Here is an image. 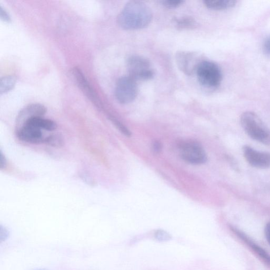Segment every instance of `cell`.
Listing matches in <instances>:
<instances>
[{
    "label": "cell",
    "mask_w": 270,
    "mask_h": 270,
    "mask_svg": "<svg viewBox=\"0 0 270 270\" xmlns=\"http://www.w3.org/2000/svg\"><path fill=\"white\" fill-rule=\"evenodd\" d=\"M0 17L2 20L6 22H11V18L10 15L6 11L5 9L1 6H0Z\"/></svg>",
    "instance_id": "21"
},
{
    "label": "cell",
    "mask_w": 270,
    "mask_h": 270,
    "mask_svg": "<svg viewBox=\"0 0 270 270\" xmlns=\"http://www.w3.org/2000/svg\"><path fill=\"white\" fill-rule=\"evenodd\" d=\"M0 158H1V165H0V166H1V169H3L6 166L7 161L2 152H1V157Z\"/></svg>",
    "instance_id": "25"
},
{
    "label": "cell",
    "mask_w": 270,
    "mask_h": 270,
    "mask_svg": "<svg viewBox=\"0 0 270 270\" xmlns=\"http://www.w3.org/2000/svg\"><path fill=\"white\" fill-rule=\"evenodd\" d=\"M110 119L113 122L116 127L122 134L127 137H130L131 136L130 131L124 125H122L121 122L112 117H111Z\"/></svg>",
    "instance_id": "18"
},
{
    "label": "cell",
    "mask_w": 270,
    "mask_h": 270,
    "mask_svg": "<svg viewBox=\"0 0 270 270\" xmlns=\"http://www.w3.org/2000/svg\"><path fill=\"white\" fill-rule=\"evenodd\" d=\"M127 69L130 77L135 80H148L154 77L150 61L139 56L130 57L127 61Z\"/></svg>",
    "instance_id": "4"
},
{
    "label": "cell",
    "mask_w": 270,
    "mask_h": 270,
    "mask_svg": "<svg viewBox=\"0 0 270 270\" xmlns=\"http://www.w3.org/2000/svg\"><path fill=\"white\" fill-rule=\"evenodd\" d=\"M204 4L208 7L214 10H225L235 5V0H206Z\"/></svg>",
    "instance_id": "14"
},
{
    "label": "cell",
    "mask_w": 270,
    "mask_h": 270,
    "mask_svg": "<svg viewBox=\"0 0 270 270\" xmlns=\"http://www.w3.org/2000/svg\"><path fill=\"white\" fill-rule=\"evenodd\" d=\"M153 150L155 153H159L161 151L162 146L160 142L158 141H155L153 143Z\"/></svg>",
    "instance_id": "23"
},
{
    "label": "cell",
    "mask_w": 270,
    "mask_h": 270,
    "mask_svg": "<svg viewBox=\"0 0 270 270\" xmlns=\"http://www.w3.org/2000/svg\"><path fill=\"white\" fill-rule=\"evenodd\" d=\"M196 73L200 83L207 88H217L222 81L220 68L211 61L203 60L198 66Z\"/></svg>",
    "instance_id": "3"
},
{
    "label": "cell",
    "mask_w": 270,
    "mask_h": 270,
    "mask_svg": "<svg viewBox=\"0 0 270 270\" xmlns=\"http://www.w3.org/2000/svg\"><path fill=\"white\" fill-rule=\"evenodd\" d=\"M240 123L244 132L252 140L265 145H270V130L256 114L244 112L241 115Z\"/></svg>",
    "instance_id": "2"
},
{
    "label": "cell",
    "mask_w": 270,
    "mask_h": 270,
    "mask_svg": "<svg viewBox=\"0 0 270 270\" xmlns=\"http://www.w3.org/2000/svg\"><path fill=\"white\" fill-rule=\"evenodd\" d=\"M176 59L180 70L188 75L196 73L198 66L203 61L197 53L185 51L177 53Z\"/></svg>",
    "instance_id": "7"
},
{
    "label": "cell",
    "mask_w": 270,
    "mask_h": 270,
    "mask_svg": "<svg viewBox=\"0 0 270 270\" xmlns=\"http://www.w3.org/2000/svg\"><path fill=\"white\" fill-rule=\"evenodd\" d=\"M181 156L188 163L200 165L205 163L207 156L202 146L193 141H187L180 145Z\"/></svg>",
    "instance_id": "6"
},
{
    "label": "cell",
    "mask_w": 270,
    "mask_h": 270,
    "mask_svg": "<svg viewBox=\"0 0 270 270\" xmlns=\"http://www.w3.org/2000/svg\"><path fill=\"white\" fill-rule=\"evenodd\" d=\"M138 88L136 80L130 76L121 77L115 88V96L122 104L132 103L136 98Z\"/></svg>",
    "instance_id": "5"
},
{
    "label": "cell",
    "mask_w": 270,
    "mask_h": 270,
    "mask_svg": "<svg viewBox=\"0 0 270 270\" xmlns=\"http://www.w3.org/2000/svg\"><path fill=\"white\" fill-rule=\"evenodd\" d=\"M16 83V79L13 76H5L0 80V93H6L14 87Z\"/></svg>",
    "instance_id": "15"
},
{
    "label": "cell",
    "mask_w": 270,
    "mask_h": 270,
    "mask_svg": "<svg viewBox=\"0 0 270 270\" xmlns=\"http://www.w3.org/2000/svg\"><path fill=\"white\" fill-rule=\"evenodd\" d=\"M53 148H59L63 146L64 141L63 137L58 134H52L44 138V143Z\"/></svg>",
    "instance_id": "16"
},
{
    "label": "cell",
    "mask_w": 270,
    "mask_h": 270,
    "mask_svg": "<svg viewBox=\"0 0 270 270\" xmlns=\"http://www.w3.org/2000/svg\"></svg>",
    "instance_id": "26"
},
{
    "label": "cell",
    "mask_w": 270,
    "mask_h": 270,
    "mask_svg": "<svg viewBox=\"0 0 270 270\" xmlns=\"http://www.w3.org/2000/svg\"><path fill=\"white\" fill-rule=\"evenodd\" d=\"M24 125L33 126L41 130L44 129L49 131V132L56 130L57 127L56 123L55 121L43 118L42 117L31 118L25 123Z\"/></svg>",
    "instance_id": "13"
},
{
    "label": "cell",
    "mask_w": 270,
    "mask_h": 270,
    "mask_svg": "<svg viewBox=\"0 0 270 270\" xmlns=\"http://www.w3.org/2000/svg\"><path fill=\"white\" fill-rule=\"evenodd\" d=\"M265 232L267 240L270 244V222L266 226Z\"/></svg>",
    "instance_id": "24"
},
{
    "label": "cell",
    "mask_w": 270,
    "mask_h": 270,
    "mask_svg": "<svg viewBox=\"0 0 270 270\" xmlns=\"http://www.w3.org/2000/svg\"><path fill=\"white\" fill-rule=\"evenodd\" d=\"M153 18L150 7L138 1L128 2L118 17L119 26L125 30L144 28L150 24Z\"/></svg>",
    "instance_id": "1"
},
{
    "label": "cell",
    "mask_w": 270,
    "mask_h": 270,
    "mask_svg": "<svg viewBox=\"0 0 270 270\" xmlns=\"http://www.w3.org/2000/svg\"><path fill=\"white\" fill-rule=\"evenodd\" d=\"M166 7H169V8H174L177 6H180L183 2V1L181 0H165L161 2Z\"/></svg>",
    "instance_id": "20"
},
{
    "label": "cell",
    "mask_w": 270,
    "mask_h": 270,
    "mask_svg": "<svg viewBox=\"0 0 270 270\" xmlns=\"http://www.w3.org/2000/svg\"><path fill=\"white\" fill-rule=\"evenodd\" d=\"M155 237L160 241H166L170 240L171 236L163 230H158L155 233Z\"/></svg>",
    "instance_id": "19"
},
{
    "label": "cell",
    "mask_w": 270,
    "mask_h": 270,
    "mask_svg": "<svg viewBox=\"0 0 270 270\" xmlns=\"http://www.w3.org/2000/svg\"><path fill=\"white\" fill-rule=\"evenodd\" d=\"M242 151L245 160L251 166L263 169L270 168V153L257 151L248 145L244 146Z\"/></svg>",
    "instance_id": "8"
},
{
    "label": "cell",
    "mask_w": 270,
    "mask_h": 270,
    "mask_svg": "<svg viewBox=\"0 0 270 270\" xmlns=\"http://www.w3.org/2000/svg\"><path fill=\"white\" fill-rule=\"evenodd\" d=\"M17 136L22 142L33 144H40L44 143L42 131L40 129L24 125L17 130Z\"/></svg>",
    "instance_id": "11"
},
{
    "label": "cell",
    "mask_w": 270,
    "mask_h": 270,
    "mask_svg": "<svg viewBox=\"0 0 270 270\" xmlns=\"http://www.w3.org/2000/svg\"><path fill=\"white\" fill-rule=\"evenodd\" d=\"M176 25L180 29H190L195 26V20L190 17H182L175 20Z\"/></svg>",
    "instance_id": "17"
},
{
    "label": "cell",
    "mask_w": 270,
    "mask_h": 270,
    "mask_svg": "<svg viewBox=\"0 0 270 270\" xmlns=\"http://www.w3.org/2000/svg\"><path fill=\"white\" fill-rule=\"evenodd\" d=\"M231 229L238 238H240L243 242L250 247L251 250L257 254L261 260L263 261L264 263L270 268V256L267 251L251 240L248 236H246L240 230L232 227L231 228Z\"/></svg>",
    "instance_id": "12"
},
{
    "label": "cell",
    "mask_w": 270,
    "mask_h": 270,
    "mask_svg": "<svg viewBox=\"0 0 270 270\" xmlns=\"http://www.w3.org/2000/svg\"><path fill=\"white\" fill-rule=\"evenodd\" d=\"M47 112V109L42 105L34 104L27 106L18 114L16 119L17 130L24 125L30 119L42 117Z\"/></svg>",
    "instance_id": "10"
},
{
    "label": "cell",
    "mask_w": 270,
    "mask_h": 270,
    "mask_svg": "<svg viewBox=\"0 0 270 270\" xmlns=\"http://www.w3.org/2000/svg\"><path fill=\"white\" fill-rule=\"evenodd\" d=\"M264 50L266 55L270 56V36L266 39L264 42Z\"/></svg>",
    "instance_id": "22"
},
{
    "label": "cell",
    "mask_w": 270,
    "mask_h": 270,
    "mask_svg": "<svg viewBox=\"0 0 270 270\" xmlns=\"http://www.w3.org/2000/svg\"><path fill=\"white\" fill-rule=\"evenodd\" d=\"M74 78L78 86L90 101L94 103L99 109H101L102 104L96 92L90 85L85 76L84 75L81 69L75 67L73 70Z\"/></svg>",
    "instance_id": "9"
}]
</instances>
